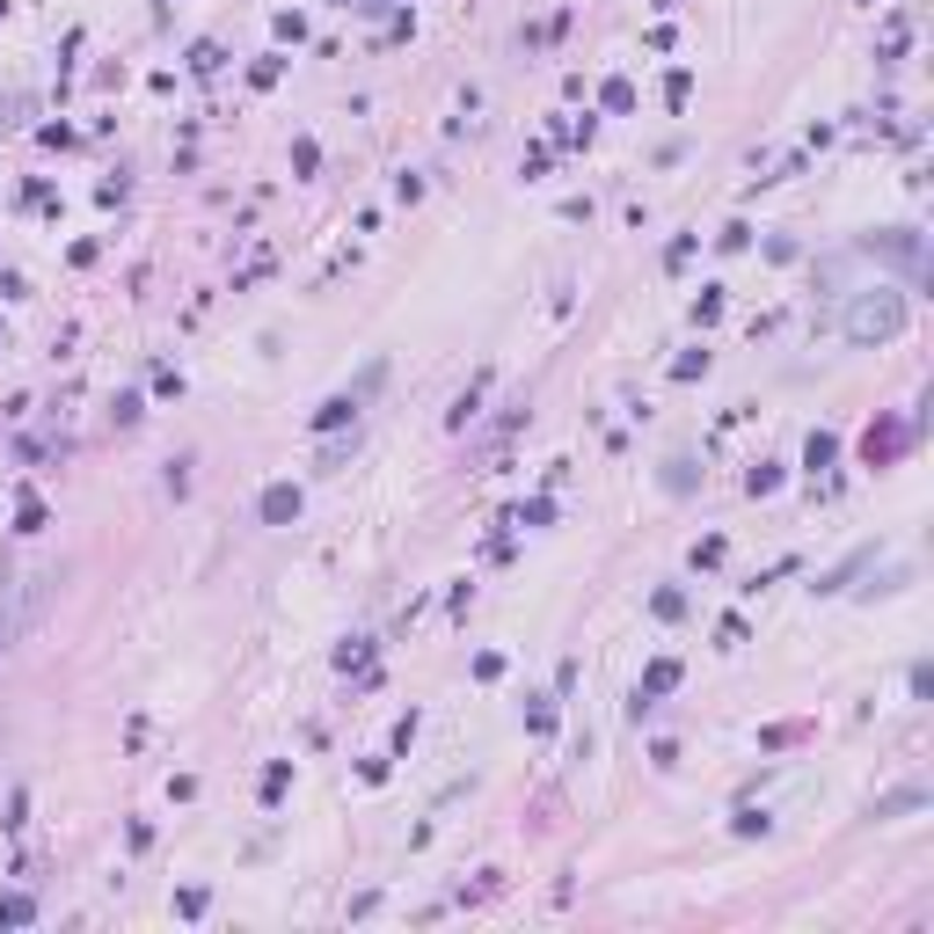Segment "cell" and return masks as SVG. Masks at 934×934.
Returning a JSON list of instances; mask_svg holds the SVG:
<instances>
[{
    "mask_svg": "<svg viewBox=\"0 0 934 934\" xmlns=\"http://www.w3.org/2000/svg\"><path fill=\"white\" fill-rule=\"evenodd\" d=\"M15 628H23V585H0V650L15 642Z\"/></svg>",
    "mask_w": 934,
    "mask_h": 934,
    "instance_id": "cell-1",
    "label": "cell"
}]
</instances>
